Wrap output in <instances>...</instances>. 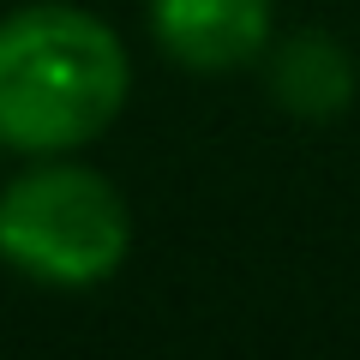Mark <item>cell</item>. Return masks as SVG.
Returning a JSON list of instances; mask_svg holds the SVG:
<instances>
[{
  "label": "cell",
  "mask_w": 360,
  "mask_h": 360,
  "mask_svg": "<svg viewBox=\"0 0 360 360\" xmlns=\"http://www.w3.org/2000/svg\"><path fill=\"white\" fill-rule=\"evenodd\" d=\"M132 96L127 42L72 0H30L0 18V150L72 156Z\"/></svg>",
  "instance_id": "cell-1"
},
{
  "label": "cell",
  "mask_w": 360,
  "mask_h": 360,
  "mask_svg": "<svg viewBox=\"0 0 360 360\" xmlns=\"http://www.w3.org/2000/svg\"><path fill=\"white\" fill-rule=\"evenodd\" d=\"M132 252V210L108 174L37 156L0 186V258L42 288H96Z\"/></svg>",
  "instance_id": "cell-2"
},
{
  "label": "cell",
  "mask_w": 360,
  "mask_h": 360,
  "mask_svg": "<svg viewBox=\"0 0 360 360\" xmlns=\"http://www.w3.org/2000/svg\"><path fill=\"white\" fill-rule=\"evenodd\" d=\"M144 18L174 66L222 78L264 60L276 0H144Z\"/></svg>",
  "instance_id": "cell-3"
},
{
  "label": "cell",
  "mask_w": 360,
  "mask_h": 360,
  "mask_svg": "<svg viewBox=\"0 0 360 360\" xmlns=\"http://www.w3.org/2000/svg\"><path fill=\"white\" fill-rule=\"evenodd\" d=\"M264 84L276 96L288 120H307V127H324L336 120L348 103H354V54L330 37V30H295L276 49H264Z\"/></svg>",
  "instance_id": "cell-4"
}]
</instances>
